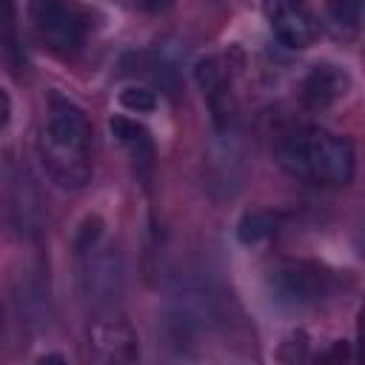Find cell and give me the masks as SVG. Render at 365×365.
<instances>
[{"instance_id":"6da1fadb","label":"cell","mask_w":365,"mask_h":365,"mask_svg":"<svg viewBox=\"0 0 365 365\" xmlns=\"http://www.w3.org/2000/svg\"><path fill=\"white\" fill-rule=\"evenodd\" d=\"M37 157L48 180L63 191H80L91 180V123L74 100L57 91L46 97L37 128Z\"/></svg>"},{"instance_id":"7a4b0ae2","label":"cell","mask_w":365,"mask_h":365,"mask_svg":"<svg viewBox=\"0 0 365 365\" xmlns=\"http://www.w3.org/2000/svg\"><path fill=\"white\" fill-rule=\"evenodd\" d=\"M277 163L308 185H348L356 168L354 145L319 125H291L277 137Z\"/></svg>"},{"instance_id":"3957f363","label":"cell","mask_w":365,"mask_h":365,"mask_svg":"<svg viewBox=\"0 0 365 365\" xmlns=\"http://www.w3.org/2000/svg\"><path fill=\"white\" fill-rule=\"evenodd\" d=\"M262 282L274 305L285 311H308L339 297L348 285V277L345 271L339 274L314 259L282 257L265 268Z\"/></svg>"},{"instance_id":"277c9868","label":"cell","mask_w":365,"mask_h":365,"mask_svg":"<svg viewBox=\"0 0 365 365\" xmlns=\"http://www.w3.org/2000/svg\"><path fill=\"white\" fill-rule=\"evenodd\" d=\"M29 20L37 43L60 60L77 57L94 29L91 9L77 0H31Z\"/></svg>"},{"instance_id":"5b68a950","label":"cell","mask_w":365,"mask_h":365,"mask_svg":"<svg viewBox=\"0 0 365 365\" xmlns=\"http://www.w3.org/2000/svg\"><path fill=\"white\" fill-rule=\"evenodd\" d=\"M80 259V294L97 314H108L123 291V265L117 251L103 245L100 240L77 248Z\"/></svg>"},{"instance_id":"8992f818","label":"cell","mask_w":365,"mask_h":365,"mask_svg":"<svg viewBox=\"0 0 365 365\" xmlns=\"http://www.w3.org/2000/svg\"><path fill=\"white\" fill-rule=\"evenodd\" d=\"M86 354L91 362H106V365H120V362H134L140 359V339L137 331L108 314H100L88 325V339H86Z\"/></svg>"},{"instance_id":"52a82bcc","label":"cell","mask_w":365,"mask_h":365,"mask_svg":"<svg viewBox=\"0 0 365 365\" xmlns=\"http://www.w3.org/2000/svg\"><path fill=\"white\" fill-rule=\"evenodd\" d=\"M274 37L288 48H308L319 37V20L305 0H265Z\"/></svg>"},{"instance_id":"ba28073f","label":"cell","mask_w":365,"mask_h":365,"mask_svg":"<svg viewBox=\"0 0 365 365\" xmlns=\"http://www.w3.org/2000/svg\"><path fill=\"white\" fill-rule=\"evenodd\" d=\"M354 88V80L348 74L345 66L336 63H317L311 66V71L302 80V103L314 111H325L331 106H336L339 100H345Z\"/></svg>"},{"instance_id":"9c48e42d","label":"cell","mask_w":365,"mask_h":365,"mask_svg":"<svg viewBox=\"0 0 365 365\" xmlns=\"http://www.w3.org/2000/svg\"><path fill=\"white\" fill-rule=\"evenodd\" d=\"M108 128H111L114 140L125 148V154H128L137 177L143 182H148L151 174H154V143H151L148 128L140 125V123H134V120H128V117H123V114L111 117L108 120Z\"/></svg>"},{"instance_id":"30bf717a","label":"cell","mask_w":365,"mask_h":365,"mask_svg":"<svg viewBox=\"0 0 365 365\" xmlns=\"http://www.w3.org/2000/svg\"><path fill=\"white\" fill-rule=\"evenodd\" d=\"M194 74H197V83H200V88H202L211 111H214V120L217 123L228 120L231 117L228 114L231 111V74H228L225 63L220 57H202L197 63Z\"/></svg>"},{"instance_id":"8fae6325","label":"cell","mask_w":365,"mask_h":365,"mask_svg":"<svg viewBox=\"0 0 365 365\" xmlns=\"http://www.w3.org/2000/svg\"><path fill=\"white\" fill-rule=\"evenodd\" d=\"M11 194H9V211L14 214V225L20 231H40L43 225V211L26 205L29 202V191H31V177L26 171H14L11 174Z\"/></svg>"},{"instance_id":"7c38bea8","label":"cell","mask_w":365,"mask_h":365,"mask_svg":"<svg viewBox=\"0 0 365 365\" xmlns=\"http://www.w3.org/2000/svg\"><path fill=\"white\" fill-rule=\"evenodd\" d=\"M0 60L14 74L23 68V51H20V34H17V3L14 0H0Z\"/></svg>"},{"instance_id":"4fadbf2b","label":"cell","mask_w":365,"mask_h":365,"mask_svg":"<svg viewBox=\"0 0 365 365\" xmlns=\"http://www.w3.org/2000/svg\"><path fill=\"white\" fill-rule=\"evenodd\" d=\"M362 3L365 0H328V17L342 37H354L362 26Z\"/></svg>"},{"instance_id":"5bb4252c","label":"cell","mask_w":365,"mask_h":365,"mask_svg":"<svg viewBox=\"0 0 365 365\" xmlns=\"http://www.w3.org/2000/svg\"><path fill=\"white\" fill-rule=\"evenodd\" d=\"M277 217L274 214H265V211H259V214H248V217H242V222H240V240L242 242H257V240H265V237H271L277 228Z\"/></svg>"},{"instance_id":"9a60e30c","label":"cell","mask_w":365,"mask_h":365,"mask_svg":"<svg viewBox=\"0 0 365 365\" xmlns=\"http://www.w3.org/2000/svg\"><path fill=\"white\" fill-rule=\"evenodd\" d=\"M120 106H123V108H128V111L143 114V111H151V108L157 106V100H154V94H151L148 88L128 86V88H123V91H120Z\"/></svg>"},{"instance_id":"2e32d148","label":"cell","mask_w":365,"mask_h":365,"mask_svg":"<svg viewBox=\"0 0 365 365\" xmlns=\"http://www.w3.org/2000/svg\"><path fill=\"white\" fill-rule=\"evenodd\" d=\"M9 120H11V97L0 88V131L9 125Z\"/></svg>"},{"instance_id":"e0dca14e","label":"cell","mask_w":365,"mask_h":365,"mask_svg":"<svg viewBox=\"0 0 365 365\" xmlns=\"http://www.w3.org/2000/svg\"><path fill=\"white\" fill-rule=\"evenodd\" d=\"M6 342V308H3V299H0V348Z\"/></svg>"}]
</instances>
